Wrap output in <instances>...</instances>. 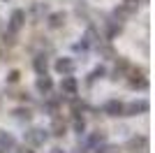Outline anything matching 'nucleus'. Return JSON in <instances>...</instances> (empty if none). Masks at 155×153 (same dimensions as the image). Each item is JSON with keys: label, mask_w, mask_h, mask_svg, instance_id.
Wrapping results in <instances>:
<instances>
[{"label": "nucleus", "mask_w": 155, "mask_h": 153, "mask_svg": "<svg viewBox=\"0 0 155 153\" xmlns=\"http://www.w3.org/2000/svg\"><path fill=\"white\" fill-rule=\"evenodd\" d=\"M49 137H51V134H49V127H39V125L28 127L26 134H23V139H26L28 146H44Z\"/></svg>", "instance_id": "1"}, {"label": "nucleus", "mask_w": 155, "mask_h": 153, "mask_svg": "<svg viewBox=\"0 0 155 153\" xmlns=\"http://www.w3.org/2000/svg\"><path fill=\"white\" fill-rule=\"evenodd\" d=\"M125 79H127V86L132 90H146L148 88V76H146V72L141 67H130Z\"/></svg>", "instance_id": "2"}, {"label": "nucleus", "mask_w": 155, "mask_h": 153, "mask_svg": "<svg viewBox=\"0 0 155 153\" xmlns=\"http://www.w3.org/2000/svg\"><path fill=\"white\" fill-rule=\"evenodd\" d=\"M148 146H150L148 134H134L125 141V151L130 153H148Z\"/></svg>", "instance_id": "3"}, {"label": "nucleus", "mask_w": 155, "mask_h": 153, "mask_svg": "<svg viewBox=\"0 0 155 153\" xmlns=\"http://www.w3.org/2000/svg\"><path fill=\"white\" fill-rule=\"evenodd\" d=\"M23 28H26V9H14L9 14V21H7V30L19 35Z\"/></svg>", "instance_id": "4"}, {"label": "nucleus", "mask_w": 155, "mask_h": 153, "mask_svg": "<svg viewBox=\"0 0 155 153\" xmlns=\"http://www.w3.org/2000/svg\"><path fill=\"white\" fill-rule=\"evenodd\" d=\"M148 109H150L148 100H132V102H125L123 116H141V114H148Z\"/></svg>", "instance_id": "5"}, {"label": "nucleus", "mask_w": 155, "mask_h": 153, "mask_svg": "<svg viewBox=\"0 0 155 153\" xmlns=\"http://www.w3.org/2000/svg\"><path fill=\"white\" fill-rule=\"evenodd\" d=\"M77 93H79V81H77V76L65 74L63 81H60V95H63V97H74Z\"/></svg>", "instance_id": "6"}, {"label": "nucleus", "mask_w": 155, "mask_h": 153, "mask_svg": "<svg viewBox=\"0 0 155 153\" xmlns=\"http://www.w3.org/2000/svg\"><path fill=\"white\" fill-rule=\"evenodd\" d=\"M63 100L65 97H60V95H44V102H42V111L44 114H49V116H56L60 111V104H63Z\"/></svg>", "instance_id": "7"}, {"label": "nucleus", "mask_w": 155, "mask_h": 153, "mask_svg": "<svg viewBox=\"0 0 155 153\" xmlns=\"http://www.w3.org/2000/svg\"><path fill=\"white\" fill-rule=\"evenodd\" d=\"M53 70L58 72V74H74V70H77V60L70 56H63V58H56V63H53Z\"/></svg>", "instance_id": "8"}, {"label": "nucleus", "mask_w": 155, "mask_h": 153, "mask_svg": "<svg viewBox=\"0 0 155 153\" xmlns=\"http://www.w3.org/2000/svg\"><path fill=\"white\" fill-rule=\"evenodd\" d=\"M102 111L107 116H111V118H118V116H123L125 111V102L123 100H116V97H111V100H107L102 104Z\"/></svg>", "instance_id": "9"}, {"label": "nucleus", "mask_w": 155, "mask_h": 153, "mask_svg": "<svg viewBox=\"0 0 155 153\" xmlns=\"http://www.w3.org/2000/svg\"><path fill=\"white\" fill-rule=\"evenodd\" d=\"M102 25H104V37H107V39H114V37H118V35L123 32V23H120V21H116L114 16L104 19Z\"/></svg>", "instance_id": "10"}, {"label": "nucleus", "mask_w": 155, "mask_h": 153, "mask_svg": "<svg viewBox=\"0 0 155 153\" xmlns=\"http://www.w3.org/2000/svg\"><path fill=\"white\" fill-rule=\"evenodd\" d=\"M130 67H132V65H130V60H127V58L116 56V65H114L111 79H114V81H118V79H125V74H127V70H130Z\"/></svg>", "instance_id": "11"}, {"label": "nucleus", "mask_w": 155, "mask_h": 153, "mask_svg": "<svg viewBox=\"0 0 155 153\" xmlns=\"http://www.w3.org/2000/svg\"><path fill=\"white\" fill-rule=\"evenodd\" d=\"M65 21H67V14L63 12V9H58V12H49L46 14V25L51 28V30H60L65 25Z\"/></svg>", "instance_id": "12"}, {"label": "nucleus", "mask_w": 155, "mask_h": 153, "mask_svg": "<svg viewBox=\"0 0 155 153\" xmlns=\"http://www.w3.org/2000/svg\"><path fill=\"white\" fill-rule=\"evenodd\" d=\"M35 88H37V93H42V95H49V93H53V79L49 74H37V79H35Z\"/></svg>", "instance_id": "13"}, {"label": "nucleus", "mask_w": 155, "mask_h": 153, "mask_svg": "<svg viewBox=\"0 0 155 153\" xmlns=\"http://www.w3.org/2000/svg\"><path fill=\"white\" fill-rule=\"evenodd\" d=\"M49 134L58 137V139L67 134V123H65V121L60 118L58 114H56V116H51V125H49Z\"/></svg>", "instance_id": "14"}, {"label": "nucleus", "mask_w": 155, "mask_h": 153, "mask_svg": "<svg viewBox=\"0 0 155 153\" xmlns=\"http://www.w3.org/2000/svg\"><path fill=\"white\" fill-rule=\"evenodd\" d=\"M104 141H107V132H104V130H93L91 134H86L84 144L93 151L95 146H100V144H104Z\"/></svg>", "instance_id": "15"}, {"label": "nucleus", "mask_w": 155, "mask_h": 153, "mask_svg": "<svg viewBox=\"0 0 155 153\" xmlns=\"http://www.w3.org/2000/svg\"><path fill=\"white\" fill-rule=\"evenodd\" d=\"M134 12H137V5H127V2H123V5H118L116 9H114V19L123 23V21H127Z\"/></svg>", "instance_id": "16"}, {"label": "nucleus", "mask_w": 155, "mask_h": 153, "mask_svg": "<svg viewBox=\"0 0 155 153\" xmlns=\"http://www.w3.org/2000/svg\"><path fill=\"white\" fill-rule=\"evenodd\" d=\"M0 148H2L5 153L14 151V148H16V139H14V134L5 132V130H0Z\"/></svg>", "instance_id": "17"}, {"label": "nucleus", "mask_w": 155, "mask_h": 153, "mask_svg": "<svg viewBox=\"0 0 155 153\" xmlns=\"http://www.w3.org/2000/svg\"><path fill=\"white\" fill-rule=\"evenodd\" d=\"M32 67H35L37 74H44V72L49 70V58H46V53H35V58H32Z\"/></svg>", "instance_id": "18"}, {"label": "nucleus", "mask_w": 155, "mask_h": 153, "mask_svg": "<svg viewBox=\"0 0 155 153\" xmlns=\"http://www.w3.org/2000/svg\"><path fill=\"white\" fill-rule=\"evenodd\" d=\"M84 39L88 42L91 46H97V44H102V35H100V30H97L95 25H88V30H86Z\"/></svg>", "instance_id": "19"}, {"label": "nucleus", "mask_w": 155, "mask_h": 153, "mask_svg": "<svg viewBox=\"0 0 155 153\" xmlns=\"http://www.w3.org/2000/svg\"><path fill=\"white\" fill-rule=\"evenodd\" d=\"M107 76V67L104 65H97L95 70H91V74H88V79H86V83L88 86H93L95 81H100V79H104Z\"/></svg>", "instance_id": "20"}, {"label": "nucleus", "mask_w": 155, "mask_h": 153, "mask_svg": "<svg viewBox=\"0 0 155 153\" xmlns=\"http://www.w3.org/2000/svg\"><path fill=\"white\" fill-rule=\"evenodd\" d=\"M70 107H72V116H81V114H84V111H86V109H88V102H84V100H79V97L77 95H74V97H70Z\"/></svg>", "instance_id": "21"}, {"label": "nucleus", "mask_w": 155, "mask_h": 153, "mask_svg": "<svg viewBox=\"0 0 155 153\" xmlns=\"http://www.w3.org/2000/svg\"><path fill=\"white\" fill-rule=\"evenodd\" d=\"M72 130H74L79 137H81V134H86V118H84V114L72 118Z\"/></svg>", "instance_id": "22"}, {"label": "nucleus", "mask_w": 155, "mask_h": 153, "mask_svg": "<svg viewBox=\"0 0 155 153\" xmlns=\"http://www.w3.org/2000/svg\"><path fill=\"white\" fill-rule=\"evenodd\" d=\"M12 116L16 118V121H26V123H28V121L32 118V111H30L28 107H16V109L12 111Z\"/></svg>", "instance_id": "23"}, {"label": "nucleus", "mask_w": 155, "mask_h": 153, "mask_svg": "<svg viewBox=\"0 0 155 153\" xmlns=\"http://www.w3.org/2000/svg\"><path fill=\"white\" fill-rule=\"evenodd\" d=\"M72 49L77 51V53H86V51H91V44H88V42H86V39L81 37V42H77V44L72 46Z\"/></svg>", "instance_id": "24"}, {"label": "nucleus", "mask_w": 155, "mask_h": 153, "mask_svg": "<svg viewBox=\"0 0 155 153\" xmlns=\"http://www.w3.org/2000/svg\"><path fill=\"white\" fill-rule=\"evenodd\" d=\"M2 39H5V44H9V46H14V44H16V35H14V32H9V30H5Z\"/></svg>", "instance_id": "25"}, {"label": "nucleus", "mask_w": 155, "mask_h": 153, "mask_svg": "<svg viewBox=\"0 0 155 153\" xmlns=\"http://www.w3.org/2000/svg\"><path fill=\"white\" fill-rule=\"evenodd\" d=\"M19 76H21L19 70H12L9 74H7V83H16V81H19Z\"/></svg>", "instance_id": "26"}, {"label": "nucleus", "mask_w": 155, "mask_h": 153, "mask_svg": "<svg viewBox=\"0 0 155 153\" xmlns=\"http://www.w3.org/2000/svg\"><path fill=\"white\" fill-rule=\"evenodd\" d=\"M16 153H35V151H32V148H28V146H21Z\"/></svg>", "instance_id": "27"}, {"label": "nucleus", "mask_w": 155, "mask_h": 153, "mask_svg": "<svg viewBox=\"0 0 155 153\" xmlns=\"http://www.w3.org/2000/svg\"><path fill=\"white\" fill-rule=\"evenodd\" d=\"M123 2H127V5H137L139 0H123Z\"/></svg>", "instance_id": "28"}, {"label": "nucleus", "mask_w": 155, "mask_h": 153, "mask_svg": "<svg viewBox=\"0 0 155 153\" xmlns=\"http://www.w3.org/2000/svg\"><path fill=\"white\" fill-rule=\"evenodd\" d=\"M51 153H65L63 148H51Z\"/></svg>", "instance_id": "29"}, {"label": "nucleus", "mask_w": 155, "mask_h": 153, "mask_svg": "<svg viewBox=\"0 0 155 153\" xmlns=\"http://www.w3.org/2000/svg\"><path fill=\"white\" fill-rule=\"evenodd\" d=\"M0 153H5V151H2V148H0Z\"/></svg>", "instance_id": "30"}, {"label": "nucleus", "mask_w": 155, "mask_h": 153, "mask_svg": "<svg viewBox=\"0 0 155 153\" xmlns=\"http://www.w3.org/2000/svg\"><path fill=\"white\" fill-rule=\"evenodd\" d=\"M2 2H7V0H2Z\"/></svg>", "instance_id": "31"}]
</instances>
